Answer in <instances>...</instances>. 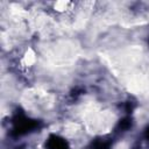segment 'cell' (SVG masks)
Segmentation results:
<instances>
[{
	"label": "cell",
	"instance_id": "obj_4",
	"mask_svg": "<svg viewBox=\"0 0 149 149\" xmlns=\"http://www.w3.org/2000/svg\"><path fill=\"white\" fill-rule=\"evenodd\" d=\"M130 126H132V121L126 118V119L120 120V122H119V125H118V128L121 129V130H127Z\"/></svg>",
	"mask_w": 149,
	"mask_h": 149
},
{
	"label": "cell",
	"instance_id": "obj_1",
	"mask_svg": "<svg viewBox=\"0 0 149 149\" xmlns=\"http://www.w3.org/2000/svg\"><path fill=\"white\" fill-rule=\"evenodd\" d=\"M38 127V121L29 119L23 114H16L13 119V130L12 134L15 136H20L27 134Z\"/></svg>",
	"mask_w": 149,
	"mask_h": 149
},
{
	"label": "cell",
	"instance_id": "obj_3",
	"mask_svg": "<svg viewBox=\"0 0 149 149\" xmlns=\"http://www.w3.org/2000/svg\"><path fill=\"white\" fill-rule=\"evenodd\" d=\"M92 148L93 149H111V142L102 140V139H97L92 143Z\"/></svg>",
	"mask_w": 149,
	"mask_h": 149
},
{
	"label": "cell",
	"instance_id": "obj_2",
	"mask_svg": "<svg viewBox=\"0 0 149 149\" xmlns=\"http://www.w3.org/2000/svg\"><path fill=\"white\" fill-rule=\"evenodd\" d=\"M47 149H70L68 142L57 135H50L45 143Z\"/></svg>",
	"mask_w": 149,
	"mask_h": 149
},
{
	"label": "cell",
	"instance_id": "obj_5",
	"mask_svg": "<svg viewBox=\"0 0 149 149\" xmlns=\"http://www.w3.org/2000/svg\"><path fill=\"white\" fill-rule=\"evenodd\" d=\"M146 137L149 140V127H147V129H146Z\"/></svg>",
	"mask_w": 149,
	"mask_h": 149
}]
</instances>
